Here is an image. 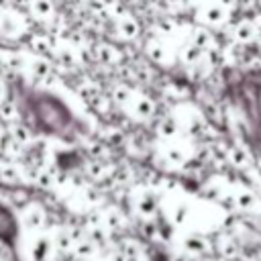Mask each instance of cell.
Listing matches in <instances>:
<instances>
[{"label":"cell","instance_id":"1","mask_svg":"<svg viewBox=\"0 0 261 261\" xmlns=\"http://www.w3.org/2000/svg\"><path fill=\"white\" fill-rule=\"evenodd\" d=\"M234 202H237V206H239L241 210H245V212H255V210H257V204H259L257 196H255L253 192H249V190H241V192L234 196Z\"/></svg>","mask_w":261,"mask_h":261},{"label":"cell","instance_id":"2","mask_svg":"<svg viewBox=\"0 0 261 261\" xmlns=\"http://www.w3.org/2000/svg\"><path fill=\"white\" fill-rule=\"evenodd\" d=\"M234 37H237L239 41H251V39L255 37V27H253L251 22H241V24L237 27Z\"/></svg>","mask_w":261,"mask_h":261},{"label":"cell","instance_id":"3","mask_svg":"<svg viewBox=\"0 0 261 261\" xmlns=\"http://www.w3.org/2000/svg\"><path fill=\"white\" fill-rule=\"evenodd\" d=\"M206 20L212 22V24H220L224 22V10L220 6H214V8H206Z\"/></svg>","mask_w":261,"mask_h":261},{"label":"cell","instance_id":"4","mask_svg":"<svg viewBox=\"0 0 261 261\" xmlns=\"http://www.w3.org/2000/svg\"><path fill=\"white\" fill-rule=\"evenodd\" d=\"M230 159H232V163H234V165H239V167H245V165L249 163V157H247V153H245L243 149H239V147L230 151Z\"/></svg>","mask_w":261,"mask_h":261},{"label":"cell","instance_id":"5","mask_svg":"<svg viewBox=\"0 0 261 261\" xmlns=\"http://www.w3.org/2000/svg\"><path fill=\"white\" fill-rule=\"evenodd\" d=\"M194 39H196V43H198L196 47H206V45H210V35H208L206 31H198Z\"/></svg>","mask_w":261,"mask_h":261},{"label":"cell","instance_id":"6","mask_svg":"<svg viewBox=\"0 0 261 261\" xmlns=\"http://www.w3.org/2000/svg\"><path fill=\"white\" fill-rule=\"evenodd\" d=\"M124 31H126V35H135V31H137V27H135V22H126V27H124Z\"/></svg>","mask_w":261,"mask_h":261},{"label":"cell","instance_id":"7","mask_svg":"<svg viewBox=\"0 0 261 261\" xmlns=\"http://www.w3.org/2000/svg\"><path fill=\"white\" fill-rule=\"evenodd\" d=\"M220 4L224 8H232V6H237V0H220Z\"/></svg>","mask_w":261,"mask_h":261}]
</instances>
